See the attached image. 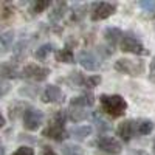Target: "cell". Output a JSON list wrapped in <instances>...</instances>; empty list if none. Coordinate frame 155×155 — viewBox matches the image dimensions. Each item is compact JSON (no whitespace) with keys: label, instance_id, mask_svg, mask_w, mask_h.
I'll use <instances>...</instances> for the list:
<instances>
[{"label":"cell","instance_id":"obj_32","mask_svg":"<svg viewBox=\"0 0 155 155\" xmlns=\"http://www.w3.org/2000/svg\"><path fill=\"white\" fill-rule=\"evenodd\" d=\"M0 155H3V149L2 147H0Z\"/></svg>","mask_w":155,"mask_h":155},{"label":"cell","instance_id":"obj_20","mask_svg":"<svg viewBox=\"0 0 155 155\" xmlns=\"http://www.w3.org/2000/svg\"><path fill=\"white\" fill-rule=\"evenodd\" d=\"M65 12H67V3H65V2H61V3H58V5L53 8V11L48 14V19H50L51 22H59L64 16H65Z\"/></svg>","mask_w":155,"mask_h":155},{"label":"cell","instance_id":"obj_9","mask_svg":"<svg viewBox=\"0 0 155 155\" xmlns=\"http://www.w3.org/2000/svg\"><path fill=\"white\" fill-rule=\"evenodd\" d=\"M78 62L82 65V68H85L88 71H96L101 67V59L93 53V51H88V50L81 51L79 56H78Z\"/></svg>","mask_w":155,"mask_h":155},{"label":"cell","instance_id":"obj_22","mask_svg":"<svg viewBox=\"0 0 155 155\" xmlns=\"http://www.w3.org/2000/svg\"><path fill=\"white\" fill-rule=\"evenodd\" d=\"M93 121H95V124H96V127H98L99 132H109L110 129H112V126L109 124V121L102 118L98 112L93 113Z\"/></svg>","mask_w":155,"mask_h":155},{"label":"cell","instance_id":"obj_11","mask_svg":"<svg viewBox=\"0 0 155 155\" xmlns=\"http://www.w3.org/2000/svg\"><path fill=\"white\" fill-rule=\"evenodd\" d=\"M134 134H135V127H134V121L132 120H124L123 123L118 124V127H116V135H118L124 143L130 141Z\"/></svg>","mask_w":155,"mask_h":155},{"label":"cell","instance_id":"obj_13","mask_svg":"<svg viewBox=\"0 0 155 155\" xmlns=\"http://www.w3.org/2000/svg\"><path fill=\"white\" fill-rule=\"evenodd\" d=\"M20 76V70L17 68L16 64L5 62L0 65V78H6V79H14Z\"/></svg>","mask_w":155,"mask_h":155},{"label":"cell","instance_id":"obj_8","mask_svg":"<svg viewBox=\"0 0 155 155\" xmlns=\"http://www.w3.org/2000/svg\"><path fill=\"white\" fill-rule=\"evenodd\" d=\"M116 11V5L115 3H107V2H96L92 5V12H90V17L93 22L98 20H104L107 17H110L112 14H115Z\"/></svg>","mask_w":155,"mask_h":155},{"label":"cell","instance_id":"obj_19","mask_svg":"<svg viewBox=\"0 0 155 155\" xmlns=\"http://www.w3.org/2000/svg\"><path fill=\"white\" fill-rule=\"evenodd\" d=\"M12 44H14V31H3L0 33V53H5V51H8Z\"/></svg>","mask_w":155,"mask_h":155},{"label":"cell","instance_id":"obj_3","mask_svg":"<svg viewBox=\"0 0 155 155\" xmlns=\"http://www.w3.org/2000/svg\"><path fill=\"white\" fill-rule=\"evenodd\" d=\"M120 48L124 53H132V54H138V56H147L149 54V50L141 44L140 39H137L130 33L123 34L121 41H120Z\"/></svg>","mask_w":155,"mask_h":155},{"label":"cell","instance_id":"obj_24","mask_svg":"<svg viewBox=\"0 0 155 155\" xmlns=\"http://www.w3.org/2000/svg\"><path fill=\"white\" fill-rule=\"evenodd\" d=\"M101 82V76L98 74H93V76H84V79H82V85L81 87H85V88H95L98 84Z\"/></svg>","mask_w":155,"mask_h":155},{"label":"cell","instance_id":"obj_5","mask_svg":"<svg viewBox=\"0 0 155 155\" xmlns=\"http://www.w3.org/2000/svg\"><path fill=\"white\" fill-rule=\"evenodd\" d=\"M22 118H23V127L27 130L34 132L41 127L44 121V112L39 109H34V107H27L22 113Z\"/></svg>","mask_w":155,"mask_h":155},{"label":"cell","instance_id":"obj_1","mask_svg":"<svg viewBox=\"0 0 155 155\" xmlns=\"http://www.w3.org/2000/svg\"><path fill=\"white\" fill-rule=\"evenodd\" d=\"M67 110H56L51 116V121L42 130V137L50 138L53 141H64L68 138V130L65 129Z\"/></svg>","mask_w":155,"mask_h":155},{"label":"cell","instance_id":"obj_17","mask_svg":"<svg viewBox=\"0 0 155 155\" xmlns=\"http://www.w3.org/2000/svg\"><path fill=\"white\" fill-rule=\"evenodd\" d=\"M134 127H135V132L138 135H149L153 130V123L150 120H137L134 121Z\"/></svg>","mask_w":155,"mask_h":155},{"label":"cell","instance_id":"obj_12","mask_svg":"<svg viewBox=\"0 0 155 155\" xmlns=\"http://www.w3.org/2000/svg\"><path fill=\"white\" fill-rule=\"evenodd\" d=\"M95 104V96L92 93H84L79 96H74L70 101V106L71 107H82V109H88Z\"/></svg>","mask_w":155,"mask_h":155},{"label":"cell","instance_id":"obj_25","mask_svg":"<svg viewBox=\"0 0 155 155\" xmlns=\"http://www.w3.org/2000/svg\"><path fill=\"white\" fill-rule=\"evenodd\" d=\"M138 6L146 12H152L155 11V0H141V2H138Z\"/></svg>","mask_w":155,"mask_h":155},{"label":"cell","instance_id":"obj_15","mask_svg":"<svg viewBox=\"0 0 155 155\" xmlns=\"http://www.w3.org/2000/svg\"><path fill=\"white\" fill-rule=\"evenodd\" d=\"M88 115H90V112H88L87 109H82V107H71V106H70V109L67 110V118L71 120L73 123H81V121H84Z\"/></svg>","mask_w":155,"mask_h":155},{"label":"cell","instance_id":"obj_30","mask_svg":"<svg viewBox=\"0 0 155 155\" xmlns=\"http://www.w3.org/2000/svg\"><path fill=\"white\" fill-rule=\"evenodd\" d=\"M41 155H58V153H56V150H54L53 147H50V146H44V147H42Z\"/></svg>","mask_w":155,"mask_h":155},{"label":"cell","instance_id":"obj_2","mask_svg":"<svg viewBox=\"0 0 155 155\" xmlns=\"http://www.w3.org/2000/svg\"><path fill=\"white\" fill-rule=\"evenodd\" d=\"M99 104L102 112L112 118H120L127 110V102L121 95H101Z\"/></svg>","mask_w":155,"mask_h":155},{"label":"cell","instance_id":"obj_21","mask_svg":"<svg viewBox=\"0 0 155 155\" xmlns=\"http://www.w3.org/2000/svg\"><path fill=\"white\" fill-rule=\"evenodd\" d=\"M53 50H54V45H53V44H44V45H41V47L34 51V58H36L37 61H45V59L48 58V54H50Z\"/></svg>","mask_w":155,"mask_h":155},{"label":"cell","instance_id":"obj_16","mask_svg":"<svg viewBox=\"0 0 155 155\" xmlns=\"http://www.w3.org/2000/svg\"><path fill=\"white\" fill-rule=\"evenodd\" d=\"M54 58L58 62H64V64H73L74 62V54L70 47H64L61 50L54 51Z\"/></svg>","mask_w":155,"mask_h":155},{"label":"cell","instance_id":"obj_4","mask_svg":"<svg viewBox=\"0 0 155 155\" xmlns=\"http://www.w3.org/2000/svg\"><path fill=\"white\" fill-rule=\"evenodd\" d=\"M144 62L143 61H132V59H118L115 62V70L127 76H140L144 73Z\"/></svg>","mask_w":155,"mask_h":155},{"label":"cell","instance_id":"obj_23","mask_svg":"<svg viewBox=\"0 0 155 155\" xmlns=\"http://www.w3.org/2000/svg\"><path fill=\"white\" fill-rule=\"evenodd\" d=\"M51 6V2L50 0H37V2H33L31 3V12L33 14H41V12H44L47 8Z\"/></svg>","mask_w":155,"mask_h":155},{"label":"cell","instance_id":"obj_10","mask_svg":"<svg viewBox=\"0 0 155 155\" xmlns=\"http://www.w3.org/2000/svg\"><path fill=\"white\" fill-rule=\"evenodd\" d=\"M41 99L45 104H56V102H62L64 101V92L54 84H50L45 87V90L41 95Z\"/></svg>","mask_w":155,"mask_h":155},{"label":"cell","instance_id":"obj_33","mask_svg":"<svg viewBox=\"0 0 155 155\" xmlns=\"http://www.w3.org/2000/svg\"><path fill=\"white\" fill-rule=\"evenodd\" d=\"M153 153H155V141H153Z\"/></svg>","mask_w":155,"mask_h":155},{"label":"cell","instance_id":"obj_27","mask_svg":"<svg viewBox=\"0 0 155 155\" xmlns=\"http://www.w3.org/2000/svg\"><path fill=\"white\" fill-rule=\"evenodd\" d=\"M11 155H34V150L30 146H20L14 153H11Z\"/></svg>","mask_w":155,"mask_h":155},{"label":"cell","instance_id":"obj_18","mask_svg":"<svg viewBox=\"0 0 155 155\" xmlns=\"http://www.w3.org/2000/svg\"><path fill=\"white\" fill-rule=\"evenodd\" d=\"M92 130H93L92 126H74L68 132V135H71L78 141H82V140H85L90 134H92Z\"/></svg>","mask_w":155,"mask_h":155},{"label":"cell","instance_id":"obj_7","mask_svg":"<svg viewBox=\"0 0 155 155\" xmlns=\"http://www.w3.org/2000/svg\"><path fill=\"white\" fill-rule=\"evenodd\" d=\"M48 74H50V68L36 65V64H28V65H25L20 70V76L27 78V79H31V81H36V82L45 81Z\"/></svg>","mask_w":155,"mask_h":155},{"label":"cell","instance_id":"obj_29","mask_svg":"<svg viewBox=\"0 0 155 155\" xmlns=\"http://www.w3.org/2000/svg\"><path fill=\"white\" fill-rule=\"evenodd\" d=\"M149 79L152 82H155V58L150 62V68H149Z\"/></svg>","mask_w":155,"mask_h":155},{"label":"cell","instance_id":"obj_6","mask_svg":"<svg viewBox=\"0 0 155 155\" xmlns=\"http://www.w3.org/2000/svg\"><path fill=\"white\" fill-rule=\"evenodd\" d=\"M93 146L98 147L102 152H106V153H110V155H118L123 150V146H121V143L118 140L112 138V137H106V135L98 137L93 141Z\"/></svg>","mask_w":155,"mask_h":155},{"label":"cell","instance_id":"obj_14","mask_svg":"<svg viewBox=\"0 0 155 155\" xmlns=\"http://www.w3.org/2000/svg\"><path fill=\"white\" fill-rule=\"evenodd\" d=\"M123 34H124V33H123L120 28H115V27H109V28L104 31V37H106L107 44L110 45V48H113L116 44H120Z\"/></svg>","mask_w":155,"mask_h":155},{"label":"cell","instance_id":"obj_31","mask_svg":"<svg viewBox=\"0 0 155 155\" xmlns=\"http://www.w3.org/2000/svg\"><path fill=\"white\" fill-rule=\"evenodd\" d=\"M3 126H5V118H3V115L0 113V129H2Z\"/></svg>","mask_w":155,"mask_h":155},{"label":"cell","instance_id":"obj_28","mask_svg":"<svg viewBox=\"0 0 155 155\" xmlns=\"http://www.w3.org/2000/svg\"><path fill=\"white\" fill-rule=\"evenodd\" d=\"M9 92V84L6 81H0V98L5 96Z\"/></svg>","mask_w":155,"mask_h":155},{"label":"cell","instance_id":"obj_26","mask_svg":"<svg viewBox=\"0 0 155 155\" xmlns=\"http://www.w3.org/2000/svg\"><path fill=\"white\" fill-rule=\"evenodd\" d=\"M64 155H85L79 146H65L64 147Z\"/></svg>","mask_w":155,"mask_h":155}]
</instances>
